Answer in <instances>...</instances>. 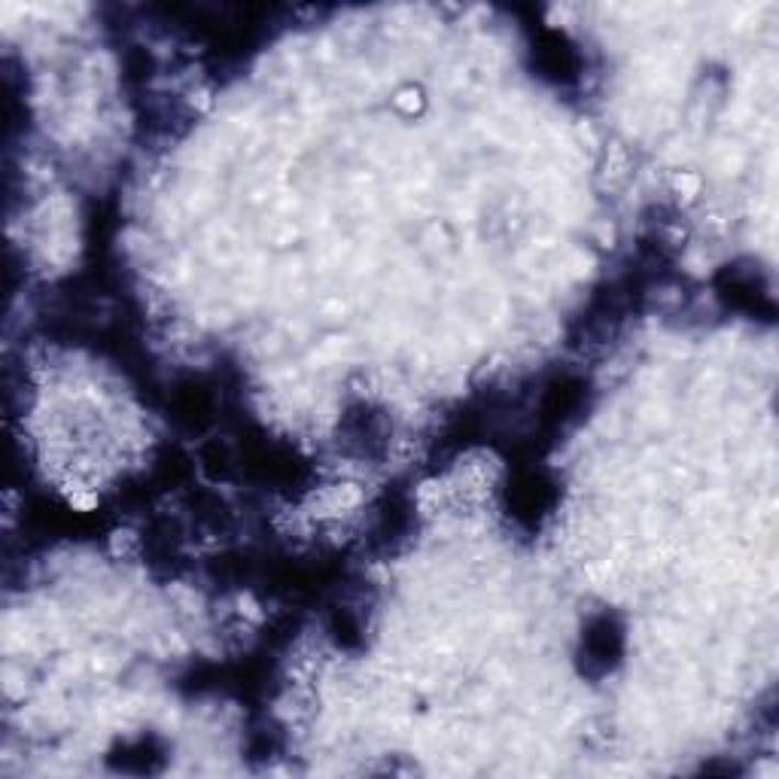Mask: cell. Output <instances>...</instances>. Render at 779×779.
I'll return each mask as SVG.
<instances>
[{"mask_svg": "<svg viewBox=\"0 0 779 779\" xmlns=\"http://www.w3.org/2000/svg\"><path fill=\"white\" fill-rule=\"evenodd\" d=\"M213 397L201 383H180L174 390V418L186 423H204L211 418Z\"/></svg>", "mask_w": 779, "mask_h": 779, "instance_id": "obj_5", "label": "cell"}, {"mask_svg": "<svg viewBox=\"0 0 779 779\" xmlns=\"http://www.w3.org/2000/svg\"><path fill=\"white\" fill-rule=\"evenodd\" d=\"M344 436H347L350 445H357L363 454H375L387 442V423H383L381 414L359 405L357 411H350L344 418Z\"/></svg>", "mask_w": 779, "mask_h": 779, "instance_id": "obj_3", "label": "cell"}, {"mask_svg": "<svg viewBox=\"0 0 779 779\" xmlns=\"http://www.w3.org/2000/svg\"><path fill=\"white\" fill-rule=\"evenodd\" d=\"M585 655L591 664H600L606 670L612 660L621 655V631L615 627V621L600 619L588 627L585 634Z\"/></svg>", "mask_w": 779, "mask_h": 779, "instance_id": "obj_4", "label": "cell"}, {"mask_svg": "<svg viewBox=\"0 0 779 779\" xmlns=\"http://www.w3.org/2000/svg\"><path fill=\"white\" fill-rule=\"evenodd\" d=\"M536 62H539L542 74L552 77V80H576V67H579V55L572 53V46H567V41L555 34V31H545L536 43Z\"/></svg>", "mask_w": 779, "mask_h": 779, "instance_id": "obj_2", "label": "cell"}, {"mask_svg": "<svg viewBox=\"0 0 779 779\" xmlns=\"http://www.w3.org/2000/svg\"><path fill=\"white\" fill-rule=\"evenodd\" d=\"M509 505H512V515L518 521L533 524L552 505V485L539 472H524L509 490Z\"/></svg>", "mask_w": 779, "mask_h": 779, "instance_id": "obj_1", "label": "cell"}]
</instances>
